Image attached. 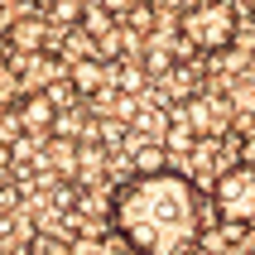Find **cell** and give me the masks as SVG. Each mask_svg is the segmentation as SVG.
<instances>
[{
	"mask_svg": "<svg viewBox=\"0 0 255 255\" xmlns=\"http://www.w3.org/2000/svg\"><path fill=\"white\" fill-rule=\"evenodd\" d=\"M198 140H212V135H222V126H227V101L222 97H188V111L178 116Z\"/></svg>",
	"mask_w": 255,
	"mask_h": 255,
	"instance_id": "4",
	"label": "cell"
},
{
	"mask_svg": "<svg viewBox=\"0 0 255 255\" xmlns=\"http://www.w3.org/2000/svg\"><path fill=\"white\" fill-rule=\"evenodd\" d=\"M241 154H246V159H251V164H255V121H251V126H246V140H241Z\"/></svg>",
	"mask_w": 255,
	"mask_h": 255,
	"instance_id": "10",
	"label": "cell"
},
{
	"mask_svg": "<svg viewBox=\"0 0 255 255\" xmlns=\"http://www.w3.org/2000/svg\"><path fill=\"white\" fill-rule=\"evenodd\" d=\"M10 34H14V48H24V53H48V39H43V34H53V29L43 24V19H19Z\"/></svg>",
	"mask_w": 255,
	"mask_h": 255,
	"instance_id": "7",
	"label": "cell"
},
{
	"mask_svg": "<svg viewBox=\"0 0 255 255\" xmlns=\"http://www.w3.org/2000/svg\"><path fill=\"white\" fill-rule=\"evenodd\" d=\"M14 130H24L19 111H10V106H0V140H5V135H14Z\"/></svg>",
	"mask_w": 255,
	"mask_h": 255,
	"instance_id": "8",
	"label": "cell"
},
{
	"mask_svg": "<svg viewBox=\"0 0 255 255\" xmlns=\"http://www.w3.org/2000/svg\"><path fill=\"white\" fill-rule=\"evenodd\" d=\"M212 207L217 217L227 222V227L241 231L246 222H255V164L241 159V164H231L212 178Z\"/></svg>",
	"mask_w": 255,
	"mask_h": 255,
	"instance_id": "3",
	"label": "cell"
},
{
	"mask_svg": "<svg viewBox=\"0 0 255 255\" xmlns=\"http://www.w3.org/2000/svg\"><path fill=\"white\" fill-rule=\"evenodd\" d=\"M111 14H126V10H135V5H149V0H101Z\"/></svg>",
	"mask_w": 255,
	"mask_h": 255,
	"instance_id": "9",
	"label": "cell"
},
{
	"mask_svg": "<svg viewBox=\"0 0 255 255\" xmlns=\"http://www.w3.org/2000/svg\"><path fill=\"white\" fill-rule=\"evenodd\" d=\"M14 111H19V121H24V130H53L58 126V106H53L48 92H29Z\"/></svg>",
	"mask_w": 255,
	"mask_h": 255,
	"instance_id": "5",
	"label": "cell"
},
{
	"mask_svg": "<svg viewBox=\"0 0 255 255\" xmlns=\"http://www.w3.org/2000/svg\"><path fill=\"white\" fill-rule=\"evenodd\" d=\"M68 82H72V92H77V97H97L101 92V82H106V58H77V63H72L68 68Z\"/></svg>",
	"mask_w": 255,
	"mask_h": 255,
	"instance_id": "6",
	"label": "cell"
},
{
	"mask_svg": "<svg viewBox=\"0 0 255 255\" xmlns=\"http://www.w3.org/2000/svg\"><path fill=\"white\" fill-rule=\"evenodd\" d=\"M111 231L135 255H188L202 236V198L178 169H149L116 188Z\"/></svg>",
	"mask_w": 255,
	"mask_h": 255,
	"instance_id": "1",
	"label": "cell"
},
{
	"mask_svg": "<svg viewBox=\"0 0 255 255\" xmlns=\"http://www.w3.org/2000/svg\"><path fill=\"white\" fill-rule=\"evenodd\" d=\"M178 29H183L188 48H198V53H227L236 43V5L231 0H198V5L183 10Z\"/></svg>",
	"mask_w": 255,
	"mask_h": 255,
	"instance_id": "2",
	"label": "cell"
},
{
	"mask_svg": "<svg viewBox=\"0 0 255 255\" xmlns=\"http://www.w3.org/2000/svg\"><path fill=\"white\" fill-rule=\"evenodd\" d=\"M121 87H126V92H135V87H144V72H126V77H121Z\"/></svg>",
	"mask_w": 255,
	"mask_h": 255,
	"instance_id": "11",
	"label": "cell"
},
{
	"mask_svg": "<svg viewBox=\"0 0 255 255\" xmlns=\"http://www.w3.org/2000/svg\"><path fill=\"white\" fill-rule=\"evenodd\" d=\"M246 255H255V246H251V251H246Z\"/></svg>",
	"mask_w": 255,
	"mask_h": 255,
	"instance_id": "12",
	"label": "cell"
}]
</instances>
